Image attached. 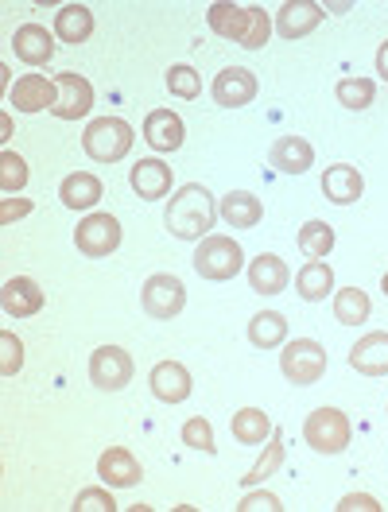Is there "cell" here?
Segmentation results:
<instances>
[{"mask_svg": "<svg viewBox=\"0 0 388 512\" xmlns=\"http://www.w3.org/2000/svg\"><path fill=\"white\" fill-rule=\"evenodd\" d=\"M214 218H218V206H214L210 191L198 187V183H187L179 194H171V202L163 210L167 233L179 237V241H202L210 233Z\"/></svg>", "mask_w": 388, "mask_h": 512, "instance_id": "cell-1", "label": "cell"}, {"mask_svg": "<svg viewBox=\"0 0 388 512\" xmlns=\"http://www.w3.org/2000/svg\"><path fill=\"white\" fill-rule=\"evenodd\" d=\"M132 140H136V132H132L129 121H121V117H97V121H90V128L82 132V148H86V156L97 163L125 160L132 152Z\"/></svg>", "mask_w": 388, "mask_h": 512, "instance_id": "cell-2", "label": "cell"}, {"mask_svg": "<svg viewBox=\"0 0 388 512\" xmlns=\"http://www.w3.org/2000/svg\"><path fill=\"white\" fill-rule=\"evenodd\" d=\"M245 264V253L233 237H202V245L194 249V272L202 280H233Z\"/></svg>", "mask_w": 388, "mask_h": 512, "instance_id": "cell-3", "label": "cell"}, {"mask_svg": "<svg viewBox=\"0 0 388 512\" xmlns=\"http://www.w3.org/2000/svg\"><path fill=\"white\" fill-rule=\"evenodd\" d=\"M303 439L315 454H342L350 447V419L338 408H315L303 423Z\"/></svg>", "mask_w": 388, "mask_h": 512, "instance_id": "cell-4", "label": "cell"}, {"mask_svg": "<svg viewBox=\"0 0 388 512\" xmlns=\"http://www.w3.org/2000/svg\"><path fill=\"white\" fill-rule=\"evenodd\" d=\"M140 307L148 319H175L183 307H187V288L179 276H167V272H156L148 276V284L140 291Z\"/></svg>", "mask_w": 388, "mask_h": 512, "instance_id": "cell-5", "label": "cell"}, {"mask_svg": "<svg viewBox=\"0 0 388 512\" xmlns=\"http://www.w3.org/2000/svg\"><path fill=\"white\" fill-rule=\"evenodd\" d=\"M280 369L291 384H315L326 373V350L315 338H295L280 357Z\"/></svg>", "mask_w": 388, "mask_h": 512, "instance_id": "cell-6", "label": "cell"}, {"mask_svg": "<svg viewBox=\"0 0 388 512\" xmlns=\"http://www.w3.org/2000/svg\"><path fill=\"white\" fill-rule=\"evenodd\" d=\"M74 245H78V253L82 256H109L117 253V245H121V222L113 218V214H90L86 222H78L74 229Z\"/></svg>", "mask_w": 388, "mask_h": 512, "instance_id": "cell-7", "label": "cell"}, {"mask_svg": "<svg viewBox=\"0 0 388 512\" xmlns=\"http://www.w3.org/2000/svg\"><path fill=\"white\" fill-rule=\"evenodd\" d=\"M90 381L101 392H121L132 381V357L121 346H101L90 357Z\"/></svg>", "mask_w": 388, "mask_h": 512, "instance_id": "cell-8", "label": "cell"}, {"mask_svg": "<svg viewBox=\"0 0 388 512\" xmlns=\"http://www.w3.org/2000/svg\"><path fill=\"white\" fill-rule=\"evenodd\" d=\"M55 117L59 121H78V117H86L90 109H94V86L82 78V74H59L55 78Z\"/></svg>", "mask_w": 388, "mask_h": 512, "instance_id": "cell-9", "label": "cell"}, {"mask_svg": "<svg viewBox=\"0 0 388 512\" xmlns=\"http://www.w3.org/2000/svg\"><path fill=\"white\" fill-rule=\"evenodd\" d=\"M210 94H214V101H218L222 109H241V105H249V101L257 97V78H253V70H245V66H229V70H222V74L214 78Z\"/></svg>", "mask_w": 388, "mask_h": 512, "instance_id": "cell-10", "label": "cell"}, {"mask_svg": "<svg viewBox=\"0 0 388 512\" xmlns=\"http://www.w3.org/2000/svg\"><path fill=\"white\" fill-rule=\"evenodd\" d=\"M0 307L12 319H32V315L43 311V288L35 280H28V276H16V280H8L0 288Z\"/></svg>", "mask_w": 388, "mask_h": 512, "instance_id": "cell-11", "label": "cell"}, {"mask_svg": "<svg viewBox=\"0 0 388 512\" xmlns=\"http://www.w3.org/2000/svg\"><path fill=\"white\" fill-rule=\"evenodd\" d=\"M97 474H101V481H105L109 489H132V485H140V478H144L140 462H136L132 450H125V447L105 450V454L97 458Z\"/></svg>", "mask_w": 388, "mask_h": 512, "instance_id": "cell-12", "label": "cell"}, {"mask_svg": "<svg viewBox=\"0 0 388 512\" xmlns=\"http://www.w3.org/2000/svg\"><path fill=\"white\" fill-rule=\"evenodd\" d=\"M183 136H187V128H183L179 113H171V109H152L148 113L144 140H148L152 152H175V148H183Z\"/></svg>", "mask_w": 388, "mask_h": 512, "instance_id": "cell-13", "label": "cell"}, {"mask_svg": "<svg viewBox=\"0 0 388 512\" xmlns=\"http://www.w3.org/2000/svg\"><path fill=\"white\" fill-rule=\"evenodd\" d=\"M148 381H152V396L163 400V404H183V400L194 392L191 373H187L179 361H160V365L152 369Z\"/></svg>", "mask_w": 388, "mask_h": 512, "instance_id": "cell-14", "label": "cell"}, {"mask_svg": "<svg viewBox=\"0 0 388 512\" xmlns=\"http://www.w3.org/2000/svg\"><path fill=\"white\" fill-rule=\"evenodd\" d=\"M55 82H47L43 74H24L12 90L8 101L20 109V113H43V109H55Z\"/></svg>", "mask_w": 388, "mask_h": 512, "instance_id": "cell-15", "label": "cell"}, {"mask_svg": "<svg viewBox=\"0 0 388 512\" xmlns=\"http://www.w3.org/2000/svg\"><path fill=\"white\" fill-rule=\"evenodd\" d=\"M12 51H16L20 63L47 66L51 55H55V35L47 32V28H39V24H24V28H16V35H12Z\"/></svg>", "mask_w": 388, "mask_h": 512, "instance_id": "cell-16", "label": "cell"}, {"mask_svg": "<svg viewBox=\"0 0 388 512\" xmlns=\"http://www.w3.org/2000/svg\"><path fill=\"white\" fill-rule=\"evenodd\" d=\"M323 20V4L319 0H288L276 16V28L284 39H303L307 32H315Z\"/></svg>", "mask_w": 388, "mask_h": 512, "instance_id": "cell-17", "label": "cell"}, {"mask_svg": "<svg viewBox=\"0 0 388 512\" xmlns=\"http://www.w3.org/2000/svg\"><path fill=\"white\" fill-rule=\"evenodd\" d=\"M365 191V179H361V171L350 167V163H334V167H326L323 175V194L334 202V206H354L357 198Z\"/></svg>", "mask_w": 388, "mask_h": 512, "instance_id": "cell-18", "label": "cell"}, {"mask_svg": "<svg viewBox=\"0 0 388 512\" xmlns=\"http://www.w3.org/2000/svg\"><path fill=\"white\" fill-rule=\"evenodd\" d=\"M268 163L284 175H303L311 163H315V148L303 140V136H280L268 152Z\"/></svg>", "mask_w": 388, "mask_h": 512, "instance_id": "cell-19", "label": "cell"}, {"mask_svg": "<svg viewBox=\"0 0 388 512\" xmlns=\"http://www.w3.org/2000/svg\"><path fill=\"white\" fill-rule=\"evenodd\" d=\"M129 183H132V191L140 194L144 202H156V198H163V194L171 191V167H167L163 160L132 163Z\"/></svg>", "mask_w": 388, "mask_h": 512, "instance_id": "cell-20", "label": "cell"}, {"mask_svg": "<svg viewBox=\"0 0 388 512\" xmlns=\"http://www.w3.org/2000/svg\"><path fill=\"white\" fill-rule=\"evenodd\" d=\"M288 276V264L272 253H260L249 264V288L257 291V295H280V291L288 288Z\"/></svg>", "mask_w": 388, "mask_h": 512, "instance_id": "cell-21", "label": "cell"}, {"mask_svg": "<svg viewBox=\"0 0 388 512\" xmlns=\"http://www.w3.org/2000/svg\"><path fill=\"white\" fill-rule=\"evenodd\" d=\"M350 365L365 377H388V334H365L350 350Z\"/></svg>", "mask_w": 388, "mask_h": 512, "instance_id": "cell-22", "label": "cell"}, {"mask_svg": "<svg viewBox=\"0 0 388 512\" xmlns=\"http://www.w3.org/2000/svg\"><path fill=\"white\" fill-rule=\"evenodd\" d=\"M210 32H218L222 39H237V43H245V35H249V8L245 4H229V0H218V4H210Z\"/></svg>", "mask_w": 388, "mask_h": 512, "instance_id": "cell-23", "label": "cell"}, {"mask_svg": "<svg viewBox=\"0 0 388 512\" xmlns=\"http://www.w3.org/2000/svg\"><path fill=\"white\" fill-rule=\"evenodd\" d=\"M218 214H222V222L233 225V229H253V225L264 218V206H260L257 194L229 191L226 198H222V206H218Z\"/></svg>", "mask_w": 388, "mask_h": 512, "instance_id": "cell-24", "label": "cell"}, {"mask_svg": "<svg viewBox=\"0 0 388 512\" xmlns=\"http://www.w3.org/2000/svg\"><path fill=\"white\" fill-rule=\"evenodd\" d=\"M94 35V12L86 4H63L59 16H55V39L63 43H86Z\"/></svg>", "mask_w": 388, "mask_h": 512, "instance_id": "cell-25", "label": "cell"}, {"mask_svg": "<svg viewBox=\"0 0 388 512\" xmlns=\"http://www.w3.org/2000/svg\"><path fill=\"white\" fill-rule=\"evenodd\" d=\"M101 191H105V187H101V179L90 175V171H74V175H66L63 187H59L66 210H94Z\"/></svg>", "mask_w": 388, "mask_h": 512, "instance_id": "cell-26", "label": "cell"}, {"mask_svg": "<svg viewBox=\"0 0 388 512\" xmlns=\"http://www.w3.org/2000/svg\"><path fill=\"white\" fill-rule=\"evenodd\" d=\"M295 291H299L307 303H323L326 295L334 291V272H330V264L311 260L307 268H299V276H295Z\"/></svg>", "mask_w": 388, "mask_h": 512, "instance_id": "cell-27", "label": "cell"}, {"mask_svg": "<svg viewBox=\"0 0 388 512\" xmlns=\"http://www.w3.org/2000/svg\"><path fill=\"white\" fill-rule=\"evenodd\" d=\"M284 338H288V319H284V315H276V311L253 315V322H249V342H253L257 350H276Z\"/></svg>", "mask_w": 388, "mask_h": 512, "instance_id": "cell-28", "label": "cell"}, {"mask_svg": "<svg viewBox=\"0 0 388 512\" xmlns=\"http://www.w3.org/2000/svg\"><path fill=\"white\" fill-rule=\"evenodd\" d=\"M229 427H233V439L237 443H249V447L268 443V435H272V419H268V412H260V408H241Z\"/></svg>", "mask_w": 388, "mask_h": 512, "instance_id": "cell-29", "label": "cell"}, {"mask_svg": "<svg viewBox=\"0 0 388 512\" xmlns=\"http://www.w3.org/2000/svg\"><path fill=\"white\" fill-rule=\"evenodd\" d=\"M369 311H373V303H369V295L361 288H346L334 295V319L342 322V326H357V322L369 319Z\"/></svg>", "mask_w": 388, "mask_h": 512, "instance_id": "cell-30", "label": "cell"}, {"mask_svg": "<svg viewBox=\"0 0 388 512\" xmlns=\"http://www.w3.org/2000/svg\"><path fill=\"white\" fill-rule=\"evenodd\" d=\"M280 466H284V435L272 427V435H268V447H264V454H260V462L241 481H245V485H260L264 478H272Z\"/></svg>", "mask_w": 388, "mask_h": 512, "instance_id": "cell-31", "label": "cell"}, {"mask_svg": "<svg viewBox=\"0 0 388 512\" xmlns=\"http://www.w3.org/2000/svg\"><path fill=\"white\" fill-rule=\"evenodd\" d=\"M299 249L311 256V260H323L334 249V229L326 222H307L299 229Z\"/></svg>", "mask_w": 388, "mask_h": 512, "instance_id": "cell-32", "label": "cell"}, {"mask_svg": "<svg viewBox=\"0 0 388 512\" xmlns=\"http://www.w3.org/2000/svg\"><path fill=\"white\" fill-rule=\"evenodd\" d=\"M24 183H28V163H24V156L0 152V191L12 198V194L24 191Z\"/></svg>", "mask_w": 388, "mask_h": 512, "instance_id": "cell-33", "label": "cell"}, {"mask_svg": "<svg viewBox=\"0 0 388 512\" xmlns=\"http://www.w3.org/2000/svg\"><path fill=\"white\" fill-rule=\"evenodd\" d=\"M167 90H171L175 97H183V101H194V97L202 94V78H198L194 66L179 63L167 70Z\"/></svg>", "mask_w": 388, "mask_h": 512, "instance_id": "cell-34", "label": "cell"}, {"mask_svg": "<svg viewBox=\"0 0 388 512\" xmlns=\"http://www.w3.org/2000/svg\"><path fill=\"white\" fill-rule=\"evenodd\" d=\"M373 82L369 78H342L338 82V101L346 105V109H369L373 105Z\"/></svg>", "mask_w": 388, "mask_h": 512, "instance_id": "cell-35", "label": "cell"}, {"mask_svg": "<svg viewBox=\"0 0 388 512\" xmlns=\"http://www.w3.org/2000/svg\"><path fill=\"white\" fill-rule=\"evenodd\" d=\"M24 365V342L12 330H0V377H16Z\"/></svg>", "mask_w": 388, "mask_h": 512, "instance_id": "cell-36", "label": "cell"}, {"mask_svg": "<svg viewBox=\"0 0 388 512\" xmlns=\"http://www.w3.org/2000/svg\"><path fill=\"white\" fill-rule=\"evenodd\" d=\"M183 443L191 450H202V454H214L218 443H214V431H210V423L202 416H194L183 423Z\"/></svg>", "mask_w": 388, "mask_h": 512, "instance_id": "cell-37", "label": "cell"}, {"mask_svg": "<svg viewBox=\"0 0 388 512\" xmlns=\"http://www.w3.org/2000/svg\"><path fill=\"white\" fill-rule=\"evenodd\" d=\"M74 512H113L117 509V501H113V493L109 489H82L78 497H74Z\"/></svg>", "mask_w": 388, "mask_h": 512, "instance_id": "cell-38", "label": "cell"}, {"mask_svg": "<svg viewBox=\"0 0 388 512\" xmlns=\"http://www.w3.org/2000/svg\"><path fill=\"white\" fill-rule=\"evenodd\" d=\"M249 16H253V20H249V35H245V43H241V47H245V51H260V47L268 43L272 24H268V16H264L260 8H249Z\"/></svg>", "mask_w": 388, "mask_h": 512, "instance_id": "cell-39", "label": "cell"}, {"mask_svg": "<svg viewBox=\"0 0 388 512\" xmlns=\"http://www.w3.org/2000/svg\"><path fill=\"white\" fill-rule=\"evenodd\" d=\"M280 512L284 505H280V497H272V493H249L241 505H237V512Z\"/></svg>", "mask_w": 388, "mask_h": 512, "instance_id": "cell-40", "label": "cell"}, {"mask_svg": "<svg viewBox=\"0 0 388 512\" xmlns=\"http://www.w3.org/2000/svg\"><path fill=\"white\" fill-rule=\"evenodd\" d=\"M32 214V202L28 198H4L0 202V222L4 225H12L16 218H28Z\"/></svg>", "mask_w": 388, "mask_h": 512, "instance_id": "cell-41", "label": "cell"}, {"mask_svg": "<svg viewBox=\"0 0 388 512\" xmlns=\"http://www.w3.org/2000/svg\"><path fill=\"white\" fill-rule=\"evenodd\" d=\"M338 512H381V505L369 493H350V497H342Z\"/></svg>", "mask_w": 388, "mask_h": 512, "instance_id": "cell-42", "label": "cell"}, {"mask_svg": "<svg viewBox=\"0 0 388 512\" xmlns=\"http://www.w3.org/2000/svg\"><path fill=\"white\" fill-rule=\"evenodd\" d=\"M377 70H381V78L388 82V39L381 43V51H377Z\"/></svg>", "mask_w": 388, "mask_h": 512, "instance_id": "cell-43", "label": "cell"}, {"mask_svg": "<svg viewBox=\"0 0 388 512\" xmlns=\"http://www.w3.org/2000/svg\"><path fill=\"white\" fill-rule=\"evenodd\" d=\"M8 136H12V117L4 113V117H0V140H8Z\"/></svg>", "mask_w": 388, "mask_h": 512, "instance_id": "cell-44", "label": "cell"}, {"mask_svg": "<svg viewBox=\"0 0 388 512\" xmlns=\"http://www.w3.org/2000/svg\"><path fill=\"white\" fill-rule=\"evenodd\" d=\"M381 288H385V295H388V272H385V280H381Z\"/></svg>", "mask_w": 388, "mask_h": 512, "instance_id": "cell-45", "label": "cell"}]
</instances>
